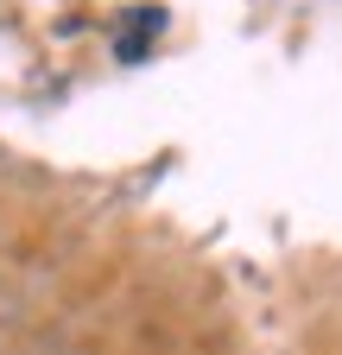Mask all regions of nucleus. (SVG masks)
Masks as SVG:
<instances>
[]
</instances>
